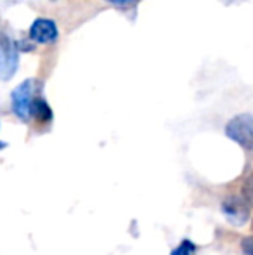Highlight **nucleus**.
Masks as SVG:
<instances>
[{"instance_id":"nucleus-9","label":"nucleus","mask_w":253,"mask_h":255,"mask_svg":"<svg viewBox=\"0 0 253 255\" xmlns=\"http://www.w3.org/2000/svg\"><path fill=\"white\" fill-rule=\"evenodd\" d=\"M241 249L247 255H253V236H248L241 242Z\"/></svg>"},{"instance_id":"nucleus-5","label":"nucleus","mask_w":253,"mask_h":255,"mask_svg":"<svg viewBox=\"0 0 253 255\" xmlns=\"http://www.w3.org/2000/svg\"><path fill=\"white\" fill-rule=\"evenodd\" d=\"M30 38L37 44H52L58 40V26L54 21L38 17L30 28Z\"/></svg>"},{"instance_id":"nucleus-4","label":"nucleus","mask_w":253,"mask_h":255,"mask_svg":"<svg viewBox=\"0 0 253 255\" xmlns=\"http://www.w3.org/2000/svg\"><path fill=\"white\" fill-rule=\"evenodd\" d=\"M222 214L234 226H241L250 217V205L241 196H227L222 202Z\"/></svg>"},{"instance_id":"nucleus-10","label":"nucleus","mask_w":253,"mask_h":255,"mask_svg":"<svg viewBox=\"0 0 253 255\" xmlns=\"http://www.w3.org/2000/svg\"><path fill=\"white\" fill-rule=\"evenodd\" d=\"M108 2L115 3V5H128V3H134L137 0H108Z\"/></svg>"},{"instance_id":"nucleus-3","label":"nucleus","mask_w":253,"mask_h":255,"mask_svg":"<svg viewBox=\"0 0 253 255\" xmlns=\"http://www.w3.org/2000/svg\"><path fill=\"white\" fill-rule=\"evenodd\" d=\"M35 89H37V82L35 80H24L19 84L10 94V103H12V110L17 115L19 120H30L31 118V108L35 103Z\"/></svg>"},{"instance_id":"nucleus-2","label":"nucleus","mask_w":253,"mask_h":255,"mask_svg":"<svg viewBox=\"0 0 253 255\" xmlns=\"http://www.w3.org/2000/svg\"><path fill=\"white\" fill-rule=\"evenodd\" d=\"M226 135L241 148L253 151V113H243L231 118L226 125Z\"/></svg>"},{"instance_id":"nucleus-12","label":"nucleus","mask_w":253,"mask_h":255,"mask_svg":"<svg viewBox=\"0 0 253 255\" xmlns=\"http://www.w3.org/2000/svg\"><path fill=\"white\" fill-rule=\"evenodd\" d=\"M252 228H253V222H252Z\"/></svg>"},{"instance_id":"nucleus-11","label":"nucleus","mask_w":253,"mask_h":255,"mask_svg":"<svg viewBox=\"0 0 253 255\" xmlns=\"http://www.w3.org/2000/svg\"><path fill=\"white\" fill-rule=\"evenodd\" d=\"M3 148H7V142L0 141V149H3Z\"/></svg>"},{"instance_id":"nucleus-6","label":"nucleus","mask_w":253,"mask_h":255,"mask_svg":"<svg viewBox=\"0 0 253 255\" xmlns=\"http://www.w3.org/2000/svg\"><path fill=\"white\" fill-rule=\"evenodd\" d=\"M31 117H35L38 122H42V124H47V122L52 120V110L45 99H42V98L35 99L33 108H31Z\"/></svg>"},{"instance_id":"nucleus-8","label":"nucleus","mask_w":253,"mask_h":255,"mask_svg":"<svg viewBox=\"0 0 253 255\" xmlns=\"http://www.w3.org/2000/svg\"><path fill=\"white\" fill-rule=\"evenodd\" d=\"M243 198L247 200L250 207H253V172L243 182Z\"/></svg>"},{"instance_id":"nucleus-1","label":"nucleus","mask_w":253,"mask_h":255,"mask_svg":"<svg viewBox=\"0 0 253 255\" xmlns=\"http://www.w3.org/2000/svg\"><path fill=\"white\" fill-rule=\"evenodd\" d=\"M19 66V44L0 28V80L7 82L16 75Z\"/></svg>"},{"instance_id":"nucleus-7","label":"nucleus","mask_w":253,"mask_h":255,"mask_svg":"<svg viewBox=\"0 0 253 255\" xmlns=\"http://www.w3.org/2000/svg\"><path fill=\"white\" fill-rule=\"evenodd\" d=\"M194 252H196L194 243H192L191 240H182V242H180V245L175 247L170 255H194Z\"/></svg>"}]
</instances>
